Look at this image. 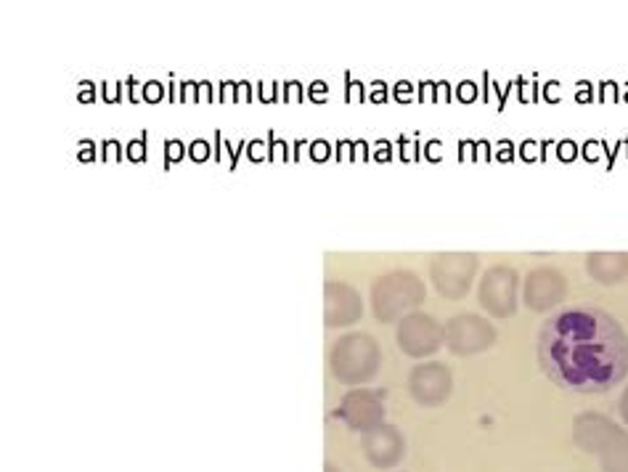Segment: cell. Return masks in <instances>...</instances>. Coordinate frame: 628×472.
<instances>
[{"mask_svg": "<svg viewBox=\"0 0 628 472\" xmlns=\"http://www.w3.org/2000/svg\"><path fill=\"white\" fill-rule=\"evenodd\" d=\"M538 364L559 388L607 394L628 375V337L605 311L571 305L541 327Z\"/></svg>", "mask_w": 628, "mask_h": 472, "instance_id": "6da1fadb", "label": "cell"}, {"mask_svg": "<svg viewBox=\"0 0 628 472\" xmlns=\"http://www.w3.org/2000/svg\"><path fill=\"white\" fill-rule=\"evenodd\" d=\"M377 343L369 337H347L334 354V371L343 382H366L377 371Z\"/></svg>", "mask_w": 628, "mask_h": 472, "instance_id": "7a4b0ae2", "label": "cell"}, {"mask_svg": "<svg viewBox=\"0 0 628 472\" xmlns=\"http://www.w3.org/2000/svg\"><path fill=\"white\" fill-rule=\"evenodd\" d=\"M411 396L417 398L422 407H438L451 394V375L449 369L440 364H425V367L414 369L411 375Z\"/></svg>", "mask_w": 628, "mask_h": 472, "instance_id": "3957f363", "label": "cell"}, {"mask_svg": "<svg viewBox=\"0 0 628 472\" xmlns=\"http://www.w3.org/2000/svg\"><path fill=\"white\" fill-rule=\"evenodd\" d=\"M493 343V332L485 322H478L472 316L453 318L449 327V345L453 354H474Z\"/></svg>", "mask_w": 628, "mask_h": 472, "instance_id": "277c9868", "label": "cell"}, {"mask_svg": "<svg viewBox=\"0 0 628 472\" xmlns=\"http://www.w3.org/2000/svg\"><path fill=\"white\" fill-rule=\"evenodd\" d=\"M440 332L427 316L406 318L400 327V348L409 356H427L438 348Z\"/></svg>", "mask_w": 628, "mask_h": 472, "instance_id": "5b68a950", "label": "cell"}, {"mask_svg": "<svg viewBox=\"0 0 628 472\" xmlns=\"http://www.w3.org/2000/svg\"><path fill=\"white\" fill-rule=\"evenodd\" d=\"M364 451L371 464L385 470L404 457V441H400L396 428H374L364 438Z\"/></svg>", "mask_w": 628, "mask_h": 472, "instance_id": "8992f818", "label": "cell"}, {"mask_svg": "<svg viewBox=\"0 0 628 472\" xmlns=\"http://www.w3.org/2000/svg\"><path fill=\"white\" fill-rule=\"evenodd\" d=\"M618 433H620L618 424L599 415L578 417V422H576L578 447L586 451H594V454H603L607 443H610Z\"/></svg>", "mask_w": 628, "mask_h": 472, "instance_id": "52a82bcc", "label": "cell"}, {"mask_svg": "<svg viewBox=\"0 0 628 472\" xmlns=\"http://www.w3.org/2000/svg\"><path fill=\"white\" fill-rule=\"evenodd\" d=\"M485 308L493 314L506 316L514 311V274L506 269H496L485 276L483 284Z\"/></svg>", "mask_w": 628, "mask_h": 472, "instance_id": "ba28073f", "label": "cell"}, {"mask_svg": "<svg viewBox=\"0 0 628 472\" xmlns=\"http://www.w3.org/2000/svg\"><path fill=\"white\" fill-rule=\"evenodd\" d=\"M343 417L347 420V424L358 430H374L379 428V420H383V407L371 394H353L345 398L343 403Z\"/></svg>", "mask_w": 628, "mask_h": 472, "instance_id": "9c48e42d", "label": "cell"}, {"mask_svg": "<svg viewBox=\"0 0 628 472\" xmlns=\"http://www.w3.org/2000/svg\"><path fill=\"white\" fill-rule=\"evenodd\" d=\"M565 284L554 271H536L531 276V284H527V303L531 308H550L563 297Z\"/></svg>", "mask_w": 628, "mask_h": 472, "instance_id": "30bf717a", "label": "cell"}, {"mask_svg": "<svg viewBox=\"0 0 628 472\" xmlns=\"http://www.w3.org/2000/svg\"><path fill=\"white\" fill-rule=\"evenodd\" d=\"M589 271L594 274V279H599L603 284H618L620 279L628 276V255H620V252H610V255H592Z\"/></svg>", "mask_w": 628, "mask_h": 472, "instance_id": "8fae6325", "label": "cell"}, {"mask_svg": "<svg viewBox=\"0 0 628 472\" xmlns=\"http://www.w3.org/2000/svg\"><path fill=\"white\" fill-rule=\"evenodd\" d=\"M605 472H628V436L618 433L603 451Z\"/></svg>", "mask_w": 628, "mask_h": 472, "instance_id": "7c38bea8", "label": "cell"}, {"mask_svg": "<svg viewBox=\"0 0 628 472\" xmlns=\"http://www.w3.org/2000/svg\"><path fill=\"white\" fill-rule=\"evenodd\" d=\"M620 417L628 422V388H626V394L624 398H620Z\"/></svg>", "mask_w": 628, "mask_h": 472, "instance_id": "4fadbf2b", "label": "cell"}]
</instances>
